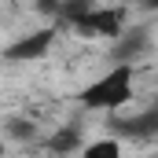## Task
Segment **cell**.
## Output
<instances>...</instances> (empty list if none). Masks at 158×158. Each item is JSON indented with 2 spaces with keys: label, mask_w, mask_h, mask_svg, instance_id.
<instances>
[{
  "label": "cell",
  "mask_w": 158,
  "mask_h": 158,
  "mask_svg": "<svg viewBox=\"0 0 158 158\" xmlns=\"http://www.w3.org/2000/svg\"><path fill=\"white\" fill-rule=\"evenodd\" d=\"M81 158H121V140H114V136H103V140L81 143Z\"/></svg>",
  "instance_id": "5b68a950"
},
{
  "label": "cell",
  "mask_w": 158,
  "mask_h": 158,
  "mask_svg": "<svg viewBox=\"0 0 158 158\" xmlns=\"http://www.w3.org/2000/svg\"><path fill=\"white\" fill-rule=\"evenodd\" d=\"M55 26H44V30H30L26 37H19L15 44H7V52H4V59H11V63H30V59H44L48 55V48L55 44Z\"/></svg>",
  "instance_id": "3957f363"
},
{
  "label": "cell",
  "mask_w": 158,
  "mask_h": 158,
  "mask_svg": "<svg viewBox=\"0 0 158 158\" xmlns=\"http://www.w3.org/2000/svg\"><path fill=\"white\" fill-rule=\"evenodd\" d=\"M114 129H118L121 136H132V140H147V136H155V132H158V114H155V110H147V114H140V118L114 121Z\"/></svg>",
  "instance_id": "277c9868"
},
{
  "label": "cell",
  "mask_w": 158,
  "mask_h": 158,
  "mask_svg": "<svg viewBox=\"0 0 158 158\" xmlns=\"http://www.w3.org/2000/svg\"><path fill=\"white\" fill-rule=\"evenodd\" d=\"M55 15L70 22V30L81 37L118 40L125 33V11L121 7H96V4H59Z\"/></svg>",
  "instance_id": "7a4b0ae2"
},
{
  "label": "cell",
  "mask_w": 158,
  "mask_h": 158,
  "mask_svg": "<svg viewBox=\"0 0 158 158\" xmlns=\"http://www.w3.org/2000/svg\"><path fill=\"white\" fill-rule=\"evenodd\" d=\"M81 147V136H77V129H70V125H63L52 140H48V151L52 155H70V151H77Z\"/></svg>",
  "instance_id": "8992f818"
},
{
  "label": "cell",
  "mask_w": 158,
  "mask_h": 158,
  "mask_svg": "<svg viewBox=\"0 0 158 158\" xmlns=\"http://www.w3.org/2000/svg\"><path fill=\"white\" fill-rule=\"evenodd\" d=\"M7 136H11L15 143H30V140L37 136V125L26 121V118H11V121H7Z\"/></svg>",
  "instance_id": "52a82bcc"
},
{
  "label": "cell",
  "mask_w": 158,
  "mask_h": 158,
  "mask_svg": "<svg viewBox=\"0 0 158 158\" xmlns=\"http://www.w3.org/2000/svg\"><path fill=\"white\" fill-rule=\"evenodd\" d=\"M4 151H7V147H4V140H0V158H4Z\"/></svg>",
  "instance_id": "ba28073f"
},
{
  "label": "cell",
  "mask_w": 158,
  "mask_h": 158,
  "mask_svg": "<svg viewBox=\"0 0 158 158\" xmlns=\"http://www.w3.org/2000/svg\"><path fill=\"white\" fill-rule=\"evenodd\" d=\"M132 81H136V66L132 63H114L103 77H96L92 85H85L77 92V103L85 110H103L114 114L132 99Z\"/></svg>",
  "instance_id": "6da1fadb"
}]
</instances>
